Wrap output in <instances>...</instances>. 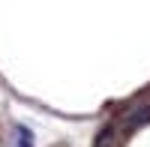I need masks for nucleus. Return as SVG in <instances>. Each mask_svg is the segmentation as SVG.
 <instances>
[{
  "instance_id": "1",
  "label": "nucleus",
  "mask_w": 150,
  "mask_h": 147,
  "mask_svg": "<svg viewBox=\"0 0 150 147\" xmlns=\"http://www.w3.org/2000/svg\"><path fill=\"white\" fill-rule=\"evenodd\" d=\"M15 147H33L30 132H27V129H18V141H15Z\"/></svg>"
}]
</instances>
